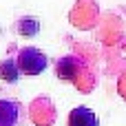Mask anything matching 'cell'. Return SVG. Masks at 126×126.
<instances>
[{"mask_svg":"<svg viewBox=\"0 0 126 126\" xmlns=\"http://www.w3.org/2000/svg\"><path fill=\"white\" fill-rule=\"evenodd\" d=\"M18 75H20V71H18L16 62L7 60V62H2V64H0V80H7V82H16V80H18Z\"/></svg>","mask_w":126,"mask_h":126,"instance_id":"cell-5","label":"cell"},{"mask_svg":"<svg viewBox=\"0 0 126 126\" xmlns=\"http://www.w3.org/2000/svg\"><path fill=\"white\" fill-rule=\"evenodd\" d=\"M16 66L24 75H38V73H42L47 69V55L35 47H27V49H22L18 53Z\"/></svg>","mask_w":126,"mask_h":126,"instance_id":"cell-1","label":"cell"},{"mask_svg":"<svg viewBox=\"0 0 126 126\" xmlns=\"http://www.w3.org/2000/svg\"><path fill=\"white\" fill-rule=\"evenodd\" d=\"M38 29H40L38 20H33V18H22V22H20V33H22V35H35Z\"/></svg>","mask_w":126,"mask_h":126,"instance_id":"cell-6","label":"cell"},{"mask_svg":"<svg viewBox=\"0 0 126 126\" xmlns=\"http://www.w3.org/2000/svg\"><path fill=\"white\" fill-rule=\"evenodd\" d=\"M18 122V106L16 102L0 100V126H13Z\"/></svg>","mask_w":126,"mask_h":126,"instance_id":"cell-3","label":"cell"},{"mask_svg":"<svg viewBox=\"0 0 126 126\" xmlns=\"http://www.w3.org/2000/svg\"><path fill=\"white\" fill-rule=\"evenodd\" d=\"M78 73V62L73 58H62L58 62V78H64V80H73Z\"/></svg>","mask_w":126,"mask_h":126,"instance_id":"cell-4","label":"cell"},{"mask_svg":"<svg viewBox=\"0 0 126 126\" xmlns=\"http://www.w3.org/2000/svg\"><path fill=\"white\" fill-rule=\"evenodd\" d=\"M69 126H97V117H95V113L91 109L78 106L69 115Z\"/></svg>","mask_w":126,"mask_h":126,"instance_id":"cell-2","label":"cell"}]
</instances>
